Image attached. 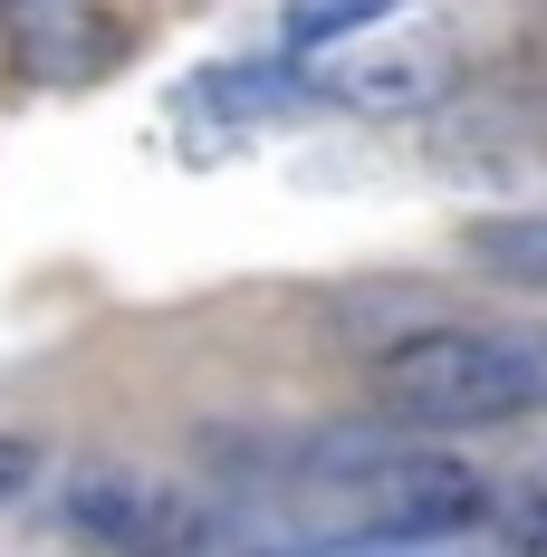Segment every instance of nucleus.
<instances>
[{"instance_id": "obj_3", "label": "nucleus", "mask_w": 547, "mask_h": 557, "mask_svg": "<svg viewBox=\"0 0 547 557\" xmlns=\"http://www.w3.org/2000/svg\"><path fill=\"white\" fill-rule=\"evenodd\" d=\"M356 491H365L384 539H461V529L490 519V481L471 461H451V451H394Z\"/></svg>"}, {"instance_id": "obj_8", "label": "nucleus", "mask_w": 547, "mask_h": 557, "mask_svg": "<svg viewBox=\"0 0 547 557\" xmlns=\"http://www.w3.org/2000/svg\"><path fill=\"white\" fill-rule=\"evenodd\" d=\"M490 529L509 557H547V491L538 481H509V491H490Z\"/></svg>"}, {"instance_id": "obj_10", "label": "nucleus", "mask_w": 547, "mask_h": 557, "mask_svg": "<svg viewBox=\"0 0 547 557\" xmlns=\"http://www.w3.org/2000/svg\"><path fill=\"white\" fill-rule=\"evenodd\" d=\"M519 366H529V404H547V327L519 336Z\"/></svg>"}, {"instance_id": "obj_5", "label": "nucleus", "mask_w": 547, "mask_h": 557, "mask_svg": "<svg viewBox=\"0 0 547 557\" xmlns=\"http://www.w3.org/2000/svg\"><path fill=\"white\" fill-rule=\"evenodd\" d=\"M461 250L509 288H547V212H490L461 231Z\"/></svg>"}, {"instance_id": "obj_7", "label": "nucleus", "mask_w": 547, "mask_h": 557, "mask_svg": "<svg viewBox=\"0 0 547 557\" xmlns=\"http://www.w3.org/2000/svg\"><path fill=\"white\" fill-rule=\"evenodd\" d=\"M375 20H394V0H288V39H298V49L356 39V29H375Z\"/></svg>"}, {"instance_id": "obj_2", "label": "nucleus", "mask_w": 547, "mask_h": 557, "mask_svg": "<svg viewBox=\"0 0 547 557\" xmlns=\"http://www.w3.org/2000/svg\"><path fill=\"white\" fill-rule=\"evenodd\" d=\"M67 529L107 557H202L212 548V509L192 500L183 481H154V471H125V461H87L67 481Z\"/></svg>"}, {"instance_id": "obj_1", "label": "nucleus", "mask_w": 547, "mask_h": 557, "mask_svg": "<svg viewBox=\"0 0 547 557\" xmlns=\"http://www.w3.org/2000/svg\"><path fill=\"white\" fill-rule=\"evenodd\" d=\"M375 394H384V413H394V423L471 433V423H509V413H529V366H519V336L413 327L403 346H384Z\"/></svg>"}, {"instance_id": "obj_4", "label": "nucleus", "mask_w": 547, "mask_h": 557, "mask_svg": "<svg viewBox=\"0 0 547 557\" xmlns=\"http://www.w3.org/2000/svg\"><path fill=\"white\" fill-rule=\"evenodd\" d=\"M327 97H346V107L365 115H423L451 97V58L423 49V39H403V49H356L327 67Z\"/></svg>"}, {"instance_id": "obj_6", "label": "nucleus", "mask_w": 547, "mask_h": 557, "mask_svg": "<svg viewBox=\"0 0 547 557\" xmlns=\"http://www.w3.org/2000/svg\"><path fill=\"white\" fill-rule=\"evenodd\" d=\"M107 58H125V29H115V20H77V29H29V67H39V77H67V87H77V77H97Z\"/></svg>"}, {"instance_id": "obj_9", "label": "nucleus", "mask_w": 547, "mask_h": 557, "mask_svg": "<svg viewBox=\"0 0 547 557\" xmlns=\"http://www.w3.org/2000/svg\"><path fill=\"white\" fill-rule=\"evenodd\" d=\"M29 481H39V443L29 433H0V509L29 500Z\"/></svg>"}]
</instances>
